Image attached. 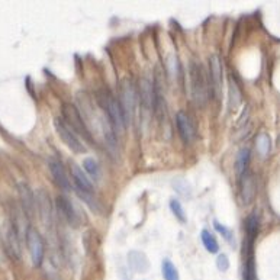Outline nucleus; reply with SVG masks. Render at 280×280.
Returning <instances> with one entry per match:
<instances>
[{
  "mask_svg": "<svg viewBox=\"0 0 280 280\" xmlns=\"http://www.w3.org/2000/svg\"><path fill=\"white\" fill-rule=\"evenodd\" d=\"M189 74H190V90H192V99L193 102L198 105V106H205L209 100V84H208V80H206L205 70L204 67L196 63V61H192L190 63V70H189Z\"/></svg>",
  "mask_w": 280,
  "mask_h": 280,
  "instance_id": "nucleus-1",
  "label": "nucleus"
},
{
  "mask_svg": "<svg viewBox=\"0 0 280 280\" xmlns=\"http://www.w3.org/2000/svg\"><path fill=\"white\" fill-rule=\"evenodd\" d=\"M121 108L127 124H132L137 112V90L131 80H124L121 86Z\"/></svg>",
  "mask_w": 280,
  "mask_h": 280,
  "instance_id": "nucleus-2",
  "label": "nucleus"
},
{
  "mask_svg": "<svg viewBox=\"0 0 280 280\" xmlns=\"http://www.w3.org/2000/svg\"><path fill=\"white\" fill-rule=\"evenodd\" d=\"M103 109L108 113V121L112 127V130L115 134H119L122 135L125 131V118H124V112H122V108H121V103L112 97V96H103Z\"/></svg>",
  "mask_w": 280,
  "mask_h": 280,
  "instance_id": "nucleus-3",
  "label": "nucleus"
},
{
  "mask_svg": "<svg viewBox=\"0 0 280 280\" xmlns=\"http://www.w3.org/2000/svg\"><path fill=\"white\" fill-rule=\"evenodd\" d=\"M63 121L73 130V131L78 135L83 137V140L86 141H92V135L89 132V128L83 119V116L77 111L74 105H64L63 108Z\"/></svg>",
  "mask_w": 280,
  "mask_h": 280,
  "instance_id": "nucleus-4",
  "label": "nucleus"
},
{
  "mask_svg": "<svg viewBox=\"0 0 280 280\" xmlns=\"http://www.w3.org/2000/svg\"><path fill=\"white\" fill-rule=\"evenodd\" d=\"M54 127H56L57 134L63 140V142L71 149L73 152H75V154L86 152V145L83 144V141L80 140V137L63 119L57 118L56 121H54Z\"/></svg>",
  "mask_w": 280,
  "mask_h": 280,
  "instance_id": "nucleus-5",
  "label": "nucleus"
},
{
  "mask_svg": "<svg viewBox=\"0 0 280 280\" xmlns=\"http://www.w3.org/2000/svg\"><path fill=\"white\" fill-rule=\"evenodd\" d=\"M209 73H210V92L215 97L222 94V63L218 56L209 57Z\"/></svg>",
  "mask_w": 280,
  "mask_h": 280,
  "instance_id": "nucleus-6",
  "label": "nucleus"
},
{
  "mask_svg": "<svg viewBox=\"0 0 280 280\" xmlns=\"http://www.w3.org/2000/svg\"><path fill=\"white\" fill-rule=\"evenodd\" d=\"M26 243L29 248V254H31V260L34 266H39L44 259V241L41 238V235L38 234L35 229L29 228L26 232Z\"/></svg>",
  "mask_w": 280,
  "mask_h": 280,
  "instance_id": "nucleus-7",
  "label": "nucleus"
},
{
  "mask_svg": "<svg viewBox=\"0 0 280 280\" xmlns=\"http://www.w3.org/2000/svg\"><path fill=\"white\" fill-rule=\"evenodd\" d=\"M176 124H177V130L182 140L186 144H192L196 138V128L190 116L185 112H179L176 115Z\"/></svg>",
  "mask_w": 280,
  "mask_h": 280,
  "instance_id": "nucleus-8",
  "label": "nucleus"
},
{
  "mask_svg": "<svg viewBox=\"0 0 280 280\" xmlns=\"http://www.w3.org/2000/svg\"><path fill=\"white\" fill-rule=\"evenodd\" d=\"M257 193V183L254 176L250 171H245L241 176L240 182V196L243 201V205H250Z\"/></svg>",
  "mask_w": 280,
  "mask_h": 280,
  "instance_id": "nucleus-9",
  "label": "nucleus"
},
{
  "mask_svg": "<svg viewBox=\"0 0 280 280\" xmlns=\"http://www.w3.org/2000/svg\"><path fill=\"white\" fill-rule=\"evenodd\" d=\"M57 209L60 212V215L73 226H77L80 222L78 218V212L74 209L73 204L70 202V199H67L66 196H58L57 198Z\"/></svg>",
  "mask_w": 280,
  "mask_h": 280,
  "instance_id": "nucleus-10",
  "label": "nucleus"
},
{
  "mask_svg": "<svg viewBox=\"0 0 280 280\" xmlns=\"http://www.w3.org/2000/svg\"><path fill=\"white\" fill-rule=\"evenodd\" d=\"M138 94L141 105L145 111H154V84L149 81L148 78H141L138 81Z\"/></svg>",
  "mask_w": 280,
  "mask_h": 280,
  "instance_id": "nucleus-11",
  "label": "nucleus"
},
{
  "mask_svg": "<svg viewBox=\"0 0 280 280\" xmlns=\"http://www.w3.org/2000/svg\"><path fill=\"white\" fill-rule=\"evenodd\" d=\"M50 171L53 174V179L56 182V185L61 190L64 192H70L71 190V185H70V180L67 177V173L63 167V164L57 160H50Z\"/></svg>",
  "mask_w": 280,
  "mask_h": 280,
  "instance_id": "nucleus-12",
  "label": "nucleus"
},
{
  "mask_svg": "<svg viewBox=\"0 0 280 280\" xmlns=\"http://www.w3.org/2000/svg\"><path fill=\"white\" fill-rule=\"evenodd\" d=\"M70 170H71V177H73V180H74L77 190L87 192V193H93V183L90 182V179L87 177V174H86L81 168L78 167V164L71 163Z\"/></svg>",
  "mask_w": 280,
  "mask_h": 280,
  "instance_id": "nucleus-13",
  "label": "nucleus"
},
{
  "mask_svg": "<svg viewBox=\"0 0 280 280\" xmlns=\"http://www.w3.org/2000/svg\"><path fill=\"white\" fill-rule=\"evenodd\" d=\"M37 204L44 225H47V226L51 225V222H53V208H51L48 193H45L44 190H39L37 196Z\"/></svg>",
  "mask_w": 280,
  "mask_h": 280,
  "instance_id": "nucleus-14",
  "label": "nucleus"
},
{
  "mask_svg": "<svg viewBox=\"0 0 280 280\" xmlns=\"http://www.w3.org/2000/svg\"><path fill=\"white\" fill-rule=\"evenodd\" d=\"M128 263L131 266V269L134 272H138V273H145L149 269V263L147 256L141 251H135L132 250L128 254Z\"/></svg>",
  "mask_w": 280,
  "mask_h": 280,
  "instance_id": "nucleus-15",
  "label": "nucleus"
},
{
  "mask_svg": "<svg viewBox=\"0 0 280 280\" xmlns=\"http://www.w3.org/2000/svg\"><path fill=\"white\" fill-rule=\"evenodd\" d=\"M228 102H229V109L231 111H235L240 108L241 102H243V96H241V90L238 87V84L234 81L232 75L229 77V83H228Z\"/></svg>",
  "mask_w": 280,
  "mask_h": 280,
  "instance_id": "nucleus-16",
  "label": "nucleus"
},
{
  "mask_svg": "<svg viewBox=\"0 0 280 280\" xmlns=\"http://www.w3.org/2000/svg\"><path fill=\"white\" fill-rule=\"evenodd\" d=\"M259 215L253 213L247 218V224H245V231H247V245H253L254 240L259 234Z\"/></svg>",
  "mask_w": 280,
  "mask_h": 280,
  "instance_id": "nucleus-17",
  "label": "nucleus"
},
{
  "mask_svg": "<svg viewBox=\"0 0 280 280\" xmlns=\"http://www.w3.org/2000/svg\"><path fill=\"white\" fill-rule=\"evenodd\" d=\"M19 187H20L19 192H20V199H22V204H23V209H25L26 215L31 216V215H32V210H34V206H35L34 195H32V192L29 190V187L26 186V185L22 183Z\"/></svg>",
  "mask_w": 280,
  "mask_h": 280,
  "instance_id": "nucleus-18",
  "label": "nucleus"
},
{
  "mask_svg": "<svg viewBox=\"0 0 280 280\" xmlns=\"http://www.w3.org/2000/svg\"><path fill=\"white\" fill-rule=\"evenodd\" d=\"M83 168H84V171L93 179L94 182H99V180H100L102 171H100V166L97 164V161H96L94 158H90V157L84 158V160H83Z\"/></svg>",
  "mask_w": 280,
  "mask_h": 280,
  "instance_id": "nucleus-19",
  "label": "nucleus"
},
{
  "mask_svg": "<svg viewBox=\"0 0 280 280\" xmlns=\"http://www.w3.org/2000/svg\"><path fill=\"white\" fill-rule=\"evenodd\" d=\"M248 161H250V149H240V152L237 154V158H235V168H237V174H238L240 177L247 171Z\"/></svg>",
  "mask_w": 280,
  "mask_h": 280,
  "instance_id": "nucleus-20",
  "label": "nucleus"
},
{
  "mask_svg": "<svg viewBox=\"0 0 280 280\" xmlns=\"http://www.w3.org/2000/svg\"><path fill=\"white\" fill-rule=\"evenodd\" d=\"M201 238H202V243H204V247L206 248V251H209L210 254H215V253L219 251V244L216 241V238L208 229H204L201 232Z\"/></svg>",
  "mask_w": 280,
  "mask_h": 280,
  "instance_id": "nucleus-21",
  "label": "nucleus"
},
{
  "mask_svg": "<svg viewBox=\"0 0 280 280\" xmlns=\"http://www.w3.org/2000/svg\"><path fill=\"white\" fill-rule=\"evenodd\" d=\"M256 148L259 151V154L262 157H267L270 148H272V141H270V137L267 134H260L257 138H256Z\"/></svg>",
  "mask_w": 280,
  "mask_h": 280,
  "instance_id": "nucleus-22",
  "label": "nucleus"
},
{
  "mask_svg": "<svg viewBox=\"0 0 280 280\" xmlns=\"http://www.w3.org/2000/svg\"><path fill=\"white\" fill-rule=\"evenodd\" d=\"M161 270H163V276L166 280H180L179 278V272L176 269V266L170 260H163V264H161Z\"/></svg>",
  "mask_w": 280,
  "mask_h": 280,
  "instance_id": "nucleus-23",
  "label": "nucleus"
},
{
  "mask_svg": "<svg viewBox=\"0 0 280 280\" xmlns=\"http://www.w3.org/2000/svg\"><path fill=\"white\" fill-rule=\"evenodd\" d=\"M75 193H77V196L84 202V204H87V205L90 206L93 210H102V208L99 205V202L96 201L93 198V195L92 193H87V192H81V190H77L75 189Z\"/></svg>",
  "mask_w": 280,
  "mask_h": 280,
  "instance_id": "nucleus-24",
  "label": "nucleus"
},
{
  "mask_svg": "<svg viewBox=\"0 0 280 280\" xmlns=\"http://www.w3.org/2000/svg\"><path fill=\"white\" fill-rule=\"evenodd\" d=\"M244 280H256V266H254V259L253 253L248 254L245 267H244Z\"/></svg>",
  "mask_w": 280,
  "mask_h": 280,
  "instance_id": "nucleus-25",
  "label": "nucleus"
},
{
  "mask_svg": "<svg viewBox=\"0 0 280 280\" xmlns=\"http://www.w3.org/2000/svg\"><path fill=\"white\" fill-rule=\"evenodd\" d=\"M170 209L173 212V215L180 221V222H186V213H185V209L182 204L177 201V199H171L170 201Z\"/></svg>",
  "mask_w": 280,
  "mask_h": 280,
  "instance_id": "nucleus-26",
  "label": "nucleus"
},
{
  "mask_svg": "<svg viewBox=\"0 0 280 280\" xmlns=\"http://www.w3.org/2000/svg\"><path fill=\"white\" fill-rule=\"evenodd\" d=\"M173 185H174V190H176L179 195L190 198V195H192V189H190V185L187 183L185 179H177V180L173 182Z\"/></svg>",
  "mask_w": 280,
  "mask_h": 280,
  "instance_id": "nucleus-27",
  "label": "nucleus"
},
{
  "mask_svg": "<svg viewBox=\"0 0 280 280\" xmlns=\"http://www.w3.org/2000/svg\"><path fill=\"white\" fill-rule=\"evenodd\" d=\"M213 226H215V229L219 232V234H222V237H224L226 241H232V231L229 229V228H226L225 225L219 224L218 221H213Z\"/></svg>",
  "mask_w": 280,
  "mask_h": 280,
  "instance_id": "nucleus-28",
  "label": "nucleus"
},
{
  "mask_svg": "<svg viewBox=\"0 0 280 280\" xmlns=\"http://www.w3.org/2000/svg\"><path fill=\"white\" fill-rule=\"evenodd\" d=\"M177 70H179V66H177V58L176 56H170L167 58V71L168 74L171 77L177 75Z\"/></svg>",
  "mask_w": 280,
  "mask_h": 280,
  "instance_id": "nucleus-29",
  "label": "nucleus"
},
{
  "mask_svg": "<svg viewBox=\"0 0 280 280\" xmlns=\"http://www.w3.org/2000/svg\"><path fill=\"white\" fill-rule=\"evenodd\" d=\"M216 267H218V270H221V272H226V270L229 269V259H228L226 254H219V256H218V259H216Z\"/></svg>",
  "mask_w": 280,
  "mask_h": 280,
  "instance_id": "nucleus-30",
  "label": "nucleus"
}]
</instances>
